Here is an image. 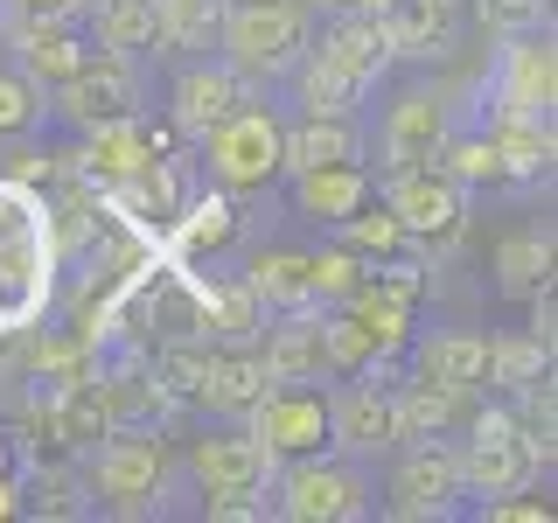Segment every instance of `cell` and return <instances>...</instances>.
<instances>
[{
    "label": "cell",
    "mask_w": 558,
    "mask_h": 523,
    "mask_svg": "<svg viewBox=\"0 0 558 523\" xmlns=\"http://www.w3.org/2000/svg\"><path fill=\"white\" fill-rule=\"evenodd\" d=\"M57 231H49L43 188L0 174V336H22L43 321L49 293H57Z\"/></svg>",
    "instance_id": "1"
},
{
    "label": "cell",
    "mask_w": 558,
    "mask_h": 523,
    "mask_svg": "<svg viewBox=\"0 0 558 523\" xmlns=\"http://www.w3.org/2000/svg\"><path fill=\"white\" fill-rule=\"evenodd\" d=\"M391 42H384L377 14H336L322 35L307 42V57L287 70L301 112H356L377 92V77L391 70Z\"/></svg>",
    "instance_id": "2"
},
{
    "label": "cell",
    "mask_w": 558,
    "mask_h": 523,
    "mask_svg": "<svg viewBox=\"0 0 558 523\" xmlns=\"http://www.w3.org/2000/svg\"><path fill=\"white\" fill-rule=\"evenodd\" d=\"M314 42V14L301 0H223L217 49L244 84H279Z\"/></svg>",
    "instance_id": "3"
},
{
    "label": "cell",
    "mask_w": 558,
    "mask_h": 523,
    "mask_svg": "<svg viewBox=\"0 0 558 523\" xmlns=\"http://www.w3.org/2000/svg\"><path fill=\"white\" fill-rule=\"evenodd\" d=\"M189 467H196V482H203V510H209V516H223V523L266 516V496H272L279 461H272V453L258 447L244 426L203 433V440L189 447Z\"/></svg>",
    "instance_id": "4"
},
{
    "label": "cell",
    "mask_w": 558,
    "mask_h": 523,
    "mask_svg": "<svg viewBox=\"0 0 558 523\" xmlns=\"http://www.w3.org/2000/svg\"><path fill=\"white\" fill-rule=\"evenodd\" d=\"M461 426H468V440L453 447V461H461V496H482V502L523 496V488L545 475V461H537L531 440L517 433L510 405H482V412H468Z\"/></svg>",
    "instance_id": "5"
},
{
    "label": "cell",
    "mask_w": 558,
    "mask_h": 523,
    "mask_svg": "<svg viewBox=\"0 0 558 523\" xmlns=\"http://www.w3.org/2000/svg\"><path fill=\"white\" fill-rule=\"evenodd\" d=\"M279 133H287V119H279L272 105H252V98L231 105V112L203 133L209 182L231 188V196H252V188L279 182Z\"/></svg>",
    "instance_id": "6"
},
{
    "label": "cell",
    "mask_w": 558,
    "mask_h": 523,
    "mask_svg": "<svg viewBox=\"0 0 558 523\" xmlns=\"http://www.w3.org/2000/svg\"><path fill=\"white\" fill-rule=\"evenodd\" d=\"M98 461H92V496L105 502V510H119V516H140V510H154V496H161V482H168V447H161V433L154 426H112V433H98Z\"/></svg>",
    "instance_id": "7"
},
{
    "label": "cell",
    "mask_w": 558,
    "mask_h": 523,
    "mask_svg": "<svg viewBox=\"0 0 558 523\" xmlns=\"http://www.w3.org/2000/svg\"><path fill=\"white\" fill-rule=\"evenodd\" d=\"M371 510H377L371 482L342 461H322V453L287 461V475H272V516H287V523H356Z\"/></svg>",
    "instance_id": "8"
},
{
    "label": "cell",
    "mask_w": 558,
    "mask_h": 523,
    "mask_svg": "<svg viewBox=\"0 0 558 523\" xmlns=\"http://www.w3.org/2000/svg\"><path fill=\"white\" fill-rule=\"evenodd\" d=\"M391 384H398V356H371L342 391H328V447L336 453H391L398 426H391Z\"/></svg>",
    "instance_id": "9"
},
{
    "label": "cell",
    "mask_w": 558,
    "mask_h": 523,
    "mask_svg": "<svg viewBox=\"0 0 558 523\" xmlns=\"http://www.w3.org/2000/svg\"><path fill=\"white\" fill-rule=\"evenodd\" d=\"M488 98H496V119H551L558 105V49L551 28H517L502 35L496 70H488Z\"/></svg>",
    "instance_id": "10"
},
{
    "label": "cell",
    "mask_w": 558,
    "mask_h": 523,
    "mask_svg": "<svg viewBox=\"0 0 558 523\" xmlns=\"http://www.w3.org/2000/svg\"><path fill=\"white\" fill-rule=\"evenodd\" d=\"M384 209L398 217L405 244H453L468 223V188H453L440 168H405L384 174Z\"/></svg>",
    "instance_id": "11"
},
{
    "label": "cell",
    "mask_w": 558,
    "mask_h": 523,
    "mask_svg": "<svg viewBox=\"0 0 558 523\" xmlns=\"http://www.w3.org/2000/svg\"><path fill=\"white\" fill-rule=\"evenodd\" d=\"M244 418H252L244 433H252L272 461H307V453L328 447V405H322L314 384H272Z\"/></svg>",
    "instance_id": "12"
},
{
    "label": "cell",
    "mask_w": 558,
    "mask_h": 523,
    "mask_svg": "<svg viewBox=\"0 0 558 523\" xmlns=\"http://www.w3.org/2000/svg\"><path fill=\"white\" fill-rule=\"evenodd\" d=\"M384 510L405 516V523H426V516H453L461 510V461H453L447 440H412L398 453V475H391V496Z\"/></svg>",
    "instance_id": "13"
},
{
    "label": "cell",
    "mask_w": 558,
    "mask_h": 523,
    "mask_svg": "<svg viewBox=\"0 0 558 523\" xmlns=\"http://www.w3.org/2000/svg\"><path fill=\"white\" fill-rule=\"evenodd\" d=\"M57 105H63V119L77 133L84 126H105V119H119V112H140V70H133V57L92 49V57L57 84Z\"/></svg>",
    "instance_id": "14"
},
{
    "label": "cell",
    "mask_w": 558,
    "mask_h": 523,
    "mask_svg": "<svg viewBox=\"0 0 558 523\" xmlns=\"http://www.w3.org/2000/svg\"><path fill=\"white\" fill-rule=\"evenodd\" d=\"M244 98H252V84H244L231 63L189 57L182 70H174V84H168V126L182 133V139H203V133L217 126L231 105H244Z\"/></svg>",
    "instance_id": "15"
},
{
    "label": "cell",
    "mask_w": 558,
    "mask_h": 523,
    "mask_svg": "<svg viewBox=\"0 0 558 523\" xmlns=\"http://www.w3.org/2000/svg\"><path fill=\"white\" fill-rule=\"evenodd\" d=\"M453 119L440 92H405L384 119V174H405V168H433V154L447 147Z\"/></svg>",
    "instance_id": "16"
},
{
    "label": "cell",
    "mask_w": 558,
    "mask_h": 523,
    "mask_svg": "<svg viewBox=\"0 0 558 523\" xmlns=\"http://www.w3.org/2000/svg\"><path fill=\"white\" fill-rule=\"evenodd\" d=\"M363 147H371V139H363L356 112H301L287 133H279V174L363 161Z\"/></svg>",
    "instance_id": "17"
},
{
    "label": "cell",
    "mask_w": 558,
    "mask_h": 523,
    "mask_svg": "<svg viewBox=\"0 0 558 523\" xmlns=\"http://www.w3.org/2000/svg\"><path fill=\"white\" fill-rule=\"evenodd\" d=\"M405 363H412V377L447 384V391H488V384H482L488 336H475V328H433V336L405 342Z\"/></svg>",
    "instance_id": "18"
},
{
    "label": "cell",
    "mask_w": 558,
    "mask_h": 523,
    "mask_svg": "<svg viewBox=\"0 0 558 523\" xmlns=\"http://www.w3.org/2000/svg\"><path fill=\"white\" fill-rule=\"evenodd\" d=\"M468 412H475V391H447V384H426V377L391 384L398 447H412V440H447V426H461Z\"/></svg>",
    "instance_id": "19"
},
{
    "label": "cell",
    "mask_w": 558,
    "mask_h": 523,
    "mask_svg": "<svg viewBox=\"0 0 558 523\" xmlns=\"http://www.w3.org/2000/svg\"><path fill=\"white\" fill-rule=\"evenodd\" d=\"M8 42L22 49V70H28L35 84H63L70 70L92 57L84 14H57V22H22V28H8Z\"/></svg>",
    "instance_id": "20"
},
{
    "label": "cell",
    "mask_w": 558,
    "mask_h": 523,
    "mask_svg": "<svg viewBox=\"0 0 558 523\" xmlns=\"http://www.w3.org/2000/svg\"><path fill=\"white\" fill-rule=\"evenodd\" d=\"M266 391H272V377H266V363H258L252 342H238V349H217V342H209V370H203V398H196L203 412L244 418Z\"/></svg>",
    "instance_id": "21"
},
{
    "label": "cell",
    "mask_w": 558,
    "mask_h": 523,
    "mask_svg": "<svg viewBox=\"0 0 558 523\" xmlns=\"http://www.w3.org/2000/svg\"><path fill=\"white\" fill-rule=\"evenodd\" d=\"M377 22H384L391 57L405 63H440L453 49V0H391Z\"/></svg>",
    "instance_id": "22"
},
{
    "label": "cell",
    "mask_w": 558,
    "mask_h": 523,
    "mask_svg": "<svg viewBox=\"0 0 558 523\" xmlns=\"http://www.w3.org/2000/svg\"><path fill=\"white\" fill-rule=\"evenodd\" d=\"M238 196L231 188H203V196H189L182 209L168 217V252H174V266H189V258H203V252H223V244L238 238Z\"/></svg>",
    "instance_id": "23"
},
{
    "label": "cell",
    "mask_w": 558,
    "mask_h": 523,
    "mask_svg": "<svg viewBox=\"0 0 558 523\" xmlns=\"http://www.w3.org/2000/svg\"><path fill=\"white\" fill-rule=\"evenodd\" d=\"M287 182H293V203H301V217H314V223H342V217H356L363 203H377V182H371V168H363V161L301 168V174H287Z\"/></svg>",
    "instance_id": "24"
},
{
    "label": "cell",
    "mask_w": 558,
    "mask_h": 523,
    "mask_svg": "<svg viewBox=\"0 0 558 523\" xmlns=\"http://www.w3.org/2000/svg\"><path fill=\"white\" fill-rule=\"evenodd\" d=\"M252 349H258V363H266L272 384H322V377H328L314 307H307V314H279V328H258Z\"/></svg>",
    "instance_id": "25"
},
{
    "label": "cell",
    "mask_w": 558,
    "mask_h": 523,
    "mask_svg": "<svg viewBox=\"0 0 558 523\" xmlns=\"http://www.w3.org/2000/svg\"><path fill=\"white\" fill-rule=\"evenodd\" d=\"M189 328H196L203 342H217V349H238V342H258L266 307L252 301L244 279H217V287H196V321Z\"/></svg>",
    "instance_id": "26"
},
{
    "label": "cell",
    "mask_w": 558,
    "mask_h": 523,
    "mask_svg": "<svg viewBox=\"0 0 558 523\" xmlns=\"http://www.w3.org/2000/svg\"><path fill=\"white\" fill-rule=\"evenodd\" d=\"M244 287H252V301L266 307V314H307V307H314L307 252H293V244H266V252H252Z\"/></svg>",
    "instance_id": "27"
},
{
    "label": "cell",
    "mask_w": 558,
    "mask_h": 523,
    "mask_svg": "<svg viewBox=\"0 0 558 523\" xmlns=\"http://www.w3.org/2000/svg\"><path fill=\"white\" fill-rule=\"evenodd\" d=\"M488 147H496V182H551V119H496Z\"/></svg>",
    "instance_id": "28"
},
{
    "label": "cell",
    "mask_w": 558,
    "mask_h": 523,
    "mask_svg": "<svg viewBox=\"0 0 558 523\" xmlns=\"http://www.w3.org/2000/svg\"><path fill=\"white\" fill-rule=\"evenodd\" d=\"M342 307L363 321V336H371V349H377V356H405L418 301H405V293H391V287H377V279H363V287L349 293Z\"/></svg>",
    "instance_id": "29"
},
{
    "label": "cell",
    "mask_w": 558,
    "mask_h": 523,
    "mask_svg": "<svg viewBox=\"0 0 558 523\" xmlns=\"http://www.w3.org/2000/svg\"><path fill=\"white\" fill-rule=\"evenodd\" d=\"M537 287H551V231H502L496 238V293L531 301Z\"/></svg>",
    "instance_id": "30"
},
{
    "label": "cell",
    "mask_w": 558,
    "mask_h": 523,
    "mask_svg": "<svg viewBox=\"0 0 558 523\" xmlns=\"http://www.w3.org/2000/svg\"><path fill=\"white\" fill-rule=\"evenodd\" d=\"M537 377H551V342L545 336H531V328L488 336V370H482V384H496L502 398H517L523 384H537Z\"/></svg>",
    "instance_id": "31"
},
{
    "label": "cell",
    "mask_w": 558,
    "mask_h": 523,
    "mask_svg": "<svg viewBox=\"0 0 558 523\" xmlns=\"http://www.w3.org/2000/svg\"><path fill=\"white\" fill-rule=\"evenodd\" d=\"M203 370H209V342L189 328V336H174L154 349V363H147V377H154V391L168 398V405H196L203 398Z\"/></svg>",
    "instance_id": "32"
},
{
    "label": "cell",
    "mask_w": 558,
    "mask_h": 523,
    "mask_svg": "<svg viewBox=\"0 0 558 523\" xmlns=\"http://www.w3.org/2000/svg\"><path fill=\"white\" fill-rule=\"evenodd\" d=\"M314 328H322V363H328V377H356L363 363L377 356L371 336H363V321L349 307H314Z\"/></svg>",
    "instance_id": "33"
},
{
    "label": "cell",
    "mask_w": 558,
    "mask_h": 523,
    "mask_svg": "<svg viewBox=\"0 0 558 523\" xmlns=\"http://www.w3.org/2000/svg\"><path fill=\"white\" fill-rule=\"evenodd\" d=\"M328 231H336V244H349V252H356L363 266H377V258L405 252V231H398V217H391V209H377V203H363L356 217L328 223Z\"/></svg>",
    "instance_id": "34"
},
{
    "label": "cell",
    "mask_w": 558,
    "mask_h": 523,
    "mask_svg": "<svg viewBox=\"0 0 558 523\" xmlns=\"http://www.w3.org/2000/svg\"><path fill=\"white\" fill-rule=\"evenodd\" d=\"M371 279V266H363L349 244H322V252H307V287H314V307H342L349 293Z\"/></svg>",
    "instance_id": "35"
},
{
    "label": "cell",
    "mask_w": 558,
    "mask_h": 523,
    "mask_svg": "<svg viewBox=\"0 0 558 523\" xmlns=\"http://www.w3.org/2000/svg\"><path fill=\"white\" fill-rule=\"evenodd\" d=\"M433 168H440L453 188H488L496 182V147H488V133H447V147L433 154Z\"/></svg>",
    "instance_id": "36"
},
{
    "label": "cell",
    "mask_w": 558,
    "mask_h": 523,
    "mask_svg": "<svg viewBox=\"0 0 558 523\" xmlns=\"http://www.w3.org/2000/svg\"><path fill=\"white\" fill-rule=\"evenodd\" d=\"M22 510H35V516H84L92 502H84V482L70 475V467H35V482L22 488Z\"/></svg>",
    "instance_id": "37"
},
{
    "label": "cell",
    "mask_w": 558,
    "mask_h": 523,
    "mask_svg": "<svg viewBox=\"0 0 558 523\" xmlns=\"http://www.w3.org/2000/svg\"><path fill=\"white\" fill-rule=\"evenodd\" d=\"M43 84L28 77V70H0V139H14V133H28V126H43Z\"/></svg>",
    "instance_id": "38"
},
{
    "label": "cell",
    "mask_w": 558,
    "mask_h": 523,
    "mask_svg": "<svg viewBox=\"0 0 558 523\" xmlns=\"http://www.w3.org/2000/svg\"><path fill=\"white\" fill-rule=\"evenodd\" d=\"M468 8H475V22L488 35H517V28L545 22V0H468Z\"/></svg>",
    "instance_id": "39"
},
{
    "label": "cell",
    "mask_w": 558,
    "mask_h": 523,
    "mask_svg": "<svg viewBox=\"0 0 558 523\" xmlns=\"http://www.w3.org/2000/svg\"><path fill=\"white\" fill-rule=\"evenodd\" d=\"M57 14H84V0H0V35L22 22H57Z\"/></svg>",
    "instance_id": "40"
},
{
    "label": "cell",
    "mask_w": 558,
    "mask_h": 523,
    "mask_svg": "<svg viewBox=\"0 0 558 523\" xmlns=\"http://www.w3.org/2000/svg\"><path fill=\"white\" fill-rule=\"evenodd\" d=\"M482 516H496V523H551V496H531V502L496 496V502H482Z\"/></svg>",
    "instance_id": "41"
},
{
    "label": "cell",
    "mask_w": 558,
    "mask_h": 523,
    "mask_svg": "<svg viewBox=\"0 0 558 523\" xmlns=\"http://www.w3.org/2000/svg\"><path fill=\"white\" fill-rule=\"evenodd\" d=\"M14 182H28V188H43V182H57L63 174V154H14Z\"/></svg>",
    "instance_id": "42"
},
{
    "label": "cell",
    "mask_w": 558,
    "mask_h": 523,
    "mask_svg": "<svg viewBox=\"0 0 558 523\" xmlns=\"http://www.w3.org/2000/svg\"><path fill=\"white\" fill-rule=\"evenodd\" d=\"M0 516H22V482L0 475Z\"/></svg>",
    "instance_id": "43"
}]
</instances>
